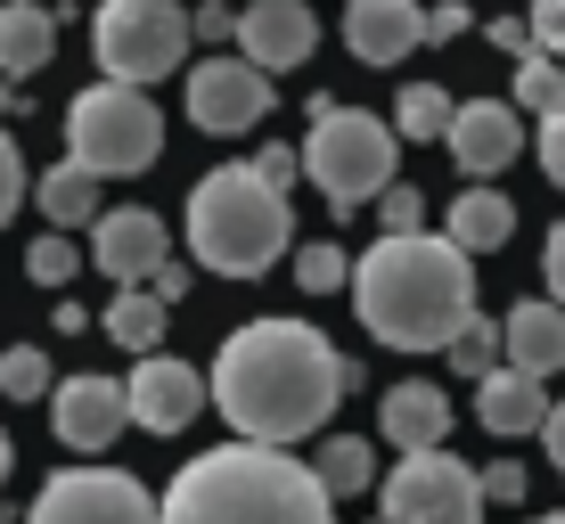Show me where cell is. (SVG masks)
<instances>
[{
    "label": "cell",
    "instance_id": "277c9868",
    "mask_svg": "<svg viewBox=\"0 0 565 524\" xmlns=\"http://www.w3.org/2000/svg\"><path fill=\"white\" fill-rule=\"evenodd\" d=\"M287 238H296L287 189H270L255 164H213L189 189V255L222 279H263L287 255Z\"/></svg>",
    "mask_w": 565,
    "mask_h": 524
},
{
    "label": "cell",
    "instance_id": "6da1fadb",
    "mask_svg": "<svg viewBox=\"0 0 565 524\" xmlns=\"http://www.w3.org/2000/svg\"><path fill=\"white\" fill-rule=\"evenodd\" d=\"M361 385V368L303 320H246L222 336L205 377V402L238 426L246 442H303L337 418V402Z\"/></svg>",
    "mask_w": 565,
    "mask_h": 524
},
{
    "label": "cell",
    "instance_id": "2e32d148",
    "mask_svg": "<svg viewBox=\"0 0 565 524\" xmlns=\"http://www.w3.org/2000/svg\"><path fill=\"white\" fill-rule=\"evenodd\" d=\"M426 42V9L418 0H344V50L361 66H402Z\"/></svg>",
    "mask_w": 565,
    "mask_h": 524
},
{
    "label": "cell",
    "instance_id": "e0dca14e",
    "mask_svg": "<svg viewBox=\"0 0 565 524\" xmlns=\"http://www.w3.org/2000/svg\"><path fill=\"white\" fill-rule=\"evenodd\" d=\"M500 353H509V368H524V377H557L565 368V303H509V320H500Z\"/></svg>",
    "mask_w": 565,
    "mask_h": 524
},
{
    "label": "cell",
    "instance_id": "603a6c76",
    "mask_svg": "<svg viewBox=\"0 0 565 524\" xmlns=\"http://www.w3.org/2000/svg\"><path fill=\"white\" fill-rule=\"evenodd\" d=\"M99 336H115L124 353H156L164 344V303L148 287H115V303L99 312Z\"/></svg>",
    "mask_w": 565,
    "mask_h": 524
},
{
    "label": "cell",
    "instance_id": "d6986e66",
    "mask_svg": "<svg viewBox=\"0 0 565 524\" xmlns=\"http://www.w3.org/2000/svg\"><path fill=\"white\" fill-rule=\"evenodd\" d=\"M476 418L492 426V435H541V418H550V394H541V377H524V368H483L476 377Z\"/></svg>",
    "mask_w": 565,
    "mask_h": 524
},
{
    "label": "cell",
    "instance_id": "836d02e7",
    "mask_svg": "<svg viewBox=\"0 0 565 524\" xmlns=\"http://www.w3.org/2000/svg\"><path fill=\"white\" fill-rule=\"evenodd\" d=\"M524 33H533V50H541V57H565V0H533Z\"/></svg>",
    "mask_w": 565,
    "mask_h": 524
},
{
    "label": "cell",
    "instance_id": "7402d4cb",
    "mask_svg": "<svg viewBox=\"0 0 565 524\" xmlns=\"http://www.w3.org/2000/svg\"><path fill=\"white\" fill-rule=\"evenodd\" d=\"M33 205L50 213V229H83V222H99V172H83V164H50L42 181H33Z\"/></svg>",
    "mask_w": 565,
    "mask_h": 524
},
{
    "label": "cell",
    "instance_id": "8992f818",
    "mask_svg": "<svg viewBox=\"0 0 565 524\" xmlns=\"http://www.w3.org/2000/svg\"><path fill=\"white\" fill-rule=\"evenodd\" d=\"M66 157L99 181H131L164 157V115L140 83H90L66 107Z\"/></svg>",
    "mask_w": 565,
    "mask_h": 524
},
{
    "label": "cell",
    "instance_id": "60d3db41",
    "mask_svg": "<svg viewBox=\"0 0 565 524\" xmlns=\"http://www.w3.org/2000/svg\"><path fill=\"white\" fill-rule=\"evenodd\" d=\"M492 42H500V50H509V57H533V33H524V25H516V17H500V25H492Z\"/></svg>",
    "mask_w": 565,
    "mask_h": 524
},
{
    "label": "cell",
    "instance_id": "4316f807",
    "mask_svg": "<svg viewBox=\"0 0 565 524\" xmlns=\"http://www.w3.org/2000/svg\"><path fill=\"white\" fill-rule=\"evenodd\" d=\"M50 353L42 344H9V353H0V394L9 402H50Z\"/></svg>",
    "mask_w": 565,
    "mask_h": 524
},
{
    "label": "cell",
    "instance_id": "8fae6325",
    "mask_svg": "<svg viewBox=\"0 0 565 524\" xmlns=\"http://www.w3.org/2000/svg\"><path fill=\"white\" fill-rule=\"evenodd\" d=\"M50 426H57V442L66 451H107L115 435L131 426V402H124V385L99 377V368H74V377H57L50 385Z\"/></svg>",
    "mask_w": 565,
    "mask_h": 524
},
{
    "label": "cell",
    "instance_id": "5b68a950",
    "mask_svg": "<svg viewBox=\"0 0 565 524\" xmlns=\"http://www.w3.org/2000/svg\"><path fill=\"white\" fill-rule=\"evenodd\" d=\"M296 157H303V172H311V189H320L337 213H361V205H377L385 181H394L402 140H394V124H377L369 107L311 99V140L296 148Z\"/></svg>",
    "mask_w": 565,
    "mask_h": 524
},
{
    "label": "cell",
    "instance_id": "52a82bcc",
    "mask_svg": "<svg viewBox=\"0 0 565 524\" xmlns=\"http://www.w3.org/2000/svg\"><path fill=\"white\" fill-rule=\"evenodd\" d=\"M189 9L181 0H99L90 9V57L107 66V83H164V74H181L189 57Z\"/></svg>",
    "mask_w": 565,
    "mask_h": 524
},
{
    "label": "cell",
    "instance_id": "d4e9b609",
    "mask_svg": "<svg viewBox=\"0 0 565 524\" xmlns=\"http://www.w3.org/2000/svg\"><path fill=\"white\" fill-rule=\"evenodd\" d=\"M451 107H459V99H443V83H402V99H394V140H443V131H451Z\"/></svg>",
    "mask_w": 565,
    "mask_h": 524
},
{
    "label": "cell",
    "instance_id": "ffe728a7",
    "mask_svg": "<svg viewBox=\"0 0 565 524\" xmlns=\"http://www.w3.org/2000/svg\"><path fill=\"white\" fill-rule=\"evenodd\" d=\"M509 229H516V197H500L492 181H467L451 213H443V238L459 255H492V246H509Z\"/></svg>",
    "mask_w": 565,
    "mask_h": 524
},
{
    "label": "cell",
    "instance_id": "ab89813d",
    "mask_svg": "<svg viewBox=\"0 0 565 524\" xmlns=\"http://www.w3.org/2000/svg\"><path fill=\"white\" fill-rule=\"evenodd\" d=\"M541 451H550V468L565 475V402H550V418H541Z\"/></svg>",
    "mask_w": 565,
    "mask_h": 524
},
{
    "label": "cell",
    "instance_id": "3957f363",
    "mask_svg": "<svg viewBox=\"0 0 565 524\" xmlns=\"http://www.w3.org/2000/svg\"><path fill=\"white\" fill-rule=\"evenodd\" d=\"M156 524H337V500L279 442L238 435L172 475V492L156 500Z\"/></svg>",
    "mask_w": 565,
    "mask_h": 524
},
{
    "label": "cell",
    "instance_id": "f546056e",
    "mask_svg": "<svg viewBox=\"0 0 565 524\" xmlns=\"http://www.w3.org/2000/svg\"><path fill=\"white\" fill-rule=\"evenodd\" d=\"M296 279H303V296H328V287L353 279V255H344V246H328V238H311L303 255H296Z\"/></svg>",
    "mask_w": 565,
    "mask_h": 524
},
{
    "label": "cell",
    "instance_id": "7c38bea8",
    "mask_svg": "<svg viewBox=\"0 0 565 524\" xmlns=\"http://www.w3.org/2000/svg\"><path fill=\"white\" fill-rule=\"evenodd\" d=\"M230 42H238L246 66L287 74V66H311V50H320V17H311V0H246V17L230 25Z\"/></svg>",
    "mask_w": 565,
    "mask_h": 524
},
{
    "label": "cell",
    "instance_id": "d590c367",
    "mask_svg": "<svg viewBox=\"0 0 565 524\" xmlns=\"http://www.w3.org/2000/svg\"><path fill=\"white\" fill-rule=\"evenodd\" d=\"M459 33H476V9H459V0L426 9V42H459Z\"/></svg>",
    "mask_w": 565,
    "mask_h": 524
},
{
    "label": "cell",
    "instance_id": "484cf974",
    "mask_svg": "<svg viewBox=\"0 0 565 524\" xmlns=\"http://www.w3.org/2000/svg\"><path fill=\"white\" fill-rule=\"evenodd\" d=\"M443 361L459 368V377H483V368H500L509 353H500V320H483V312H467V328L451 344H443Z\"/></svg>",
    "mask_w": 565,
    "mask_h": 524
},
{
    "label": "cell",
    "instance_id": "ee69618b",
    "mask_svg": "<svg viewBox=\"0 0 565 524\" xmlns=\"http://www.w3.org/2000/svg\"><path fill=\"white\" fill-rule=\"evenodd\" d=\"M17 107V83H9V74H0V115H9Z\"/></svg>",
    "mask_w": 565,
    "mask_h": 524
},
{
    "label": "cell",
    "instance_id": "1f68e13d",
    "mask_svg": "<svg viewBox=\"0 0 565 524\" xmlns=\"http://www.w3.org/2000/svg\"><path fill=\"white\" fill-rule=\"evenodd\" d=\"M533 124H541V131H533V148H541V172H550V181L565 189V99H557L550 115H533Z\"/></svg>",
    "mask_w": 565,
    "mask_h": 524
},
{
    "label": "cell",
    "instance_id": "4fadbf2b",
    "mask_svg": "<svg viewBox=\"0 0 565 524\" xmlns=\"http://www.w3.org/2000/svg\"><path fill=\"white\" fill-rule=\"evenodd\" d=\"M124 402H131V426H148V435H189L205 410V377L172 353H140V368L124 377Z\"/></svg>",
    "mask_w": 565,
    "mask_h": 524
},
{
    "label": "cell",
    "instance_id": "4dcf8cb0",
    "mask_svg": "<svg viewBox=\"0 0 565 524\" xmlns=\"http://www.w3.org/2000/svg\"><path fill=\"white\" fill-rule=\"evenodd\" d=\"M377 222H385V238H394V229H426V189L385 181V189H377Z\"/></svg>",
    "mask_w": 565,
    "mask_h": 524
},
{
    "label": "cell",
    "instance_id": "30bf717a",
    "mask_svg": "<svg viewBox=\"0 0 565 524\" xmlns=\"http://www.w3.org/2000/svg\"><path fill=\"white\" fill-rule=\"evenodd\" d=\"M270 99H279V83H270L263 66H246L238 50H222V57H198L189 66V124L213 131V140H238V131H255Z\"/></svg>",
    "mask_w": 565,
    "mask_h": 524
},
{
    "label": "cell",
    "instance_id": "f1b7e54d",
    "mask_svg": "<svg viewBox=\"0 0 565 524\" xmlns=\"http://www.w3.org/2000/svg\"><path fill=\"white\" fill-rule=\"evenodd\" d=\"M565 99V66H557V57H524V66H516V115H550Z\"/></svg>",
    "mask_w": 565,
    "mask_h": 524
},
{
    "label": "cell",
    "instance_id": "ac0fdd59",
    "mask_svg": "<svg viewBox=\"0 0 565 524\" xmlns=\"http://www.w3.org/2000/svg\"><path fill=\"white\" fill-rule=\"evenodd\" d=\"M377 426H385V442H394V451H435V442H451V394H443V385H426V377H411V385H394V394H385Z\"/></svg>",
    "mask_w": 565,
    "mask_h": 524
},
{
    "label": "cell",
    "instance_id": "83f0119b",
    "mask_svg": "<svg viewBox=\"0 0 565 524\" xmlns=\"http://www.w3.org/2000/svg\"><path fill=\"white\" fill-rule=\"evenodd\" d=\"M74 270H83V246H74L66 229H42V238L25 246V279L33 287H66Z\"/></svg>",
    "mask_w": 565,
    "mask_h": 524
},
{
    "label": "cell",
    "instance_id": "ba28073f",
    "mask_svg": "<svg viewBox=\"0 0 565 524\" xmlns=\"http://www.w3.org/2000/svg\"><path fill=\"white\" fill-rule=\"evenodd\" d=\"M385 524H483V483L451 442L435 451H402V468L385 475Z\"/></svg>",
    "mask_w": 565,
    "mask_h": 524
},
{
    "label": "cell",
    "instance_id": "d6a6232c",
    "mask_svg": "<svg viewBox=\"0 0 565 524\" xmlns=\"http://www.w3.org/2000/svg\"><path fill=\"white\" fill-rule=\"evenodd\" d=\"M17 205H25V157H17V140L0 131V229L17 222Z\"/></svg>",
    "mask_w": 565,
    "mask_h": 524
},
{
    "label": "cell",
    "instance_id": "b9f144b4",
    "mask_svg": "<svg viewBox=\"0 0 565 524\" xmlns=\"http://www.w3.org/2000/svg\"><path fill=\"white\" fill-rule=\"evenodd\" d=\"M90 328H99V320H90L83 303H57V336H90Z\"/></svg>",
    "mask_w": 565,
    "mask_h": 524
},
{
    "label": "cell",
    "instance_id": "5bb4252c",
    "mask_svg": "<svg viewBox=\"0 0 565 524\" xmlns=\"http://www.w3.org/2000/svg\"><path fill=\"white\" fill-rule=\"evenodd\" d=\"M443 148H451V164L467 172V181H492V172L516 164L524 115H516L509 99H459V107H451V131H443Z\"/></svg>",
    "mask_w": 565,
    "mask_h": 524
},
{
    "label": "cell",
    "instance_id": "7bdbcfd3",
    "mask_svg": "<svg viewBox=\"0 0 565 524\" xmlns=\"http://www.w3.org/2000/svg\"><path fill=\"white\" fill-rule=\"evenodd\" d=\"M9 468H17V451H9V426H0V483H9Z\"/></svg>",
    "mask_w": 565,
    "mask_h": 524
},
{
    "label": "cell",
    "instance_id": "cb8c5ba5",
    "mask_svg": "<svg viewBox=\"0 0 565 524\" xmlns=\"http://www.w3.org/2000/svg\"><path fill=\"white\" fill-rule=\"evenodd\" d=\"M311 475L328 483V500H353V492H369V483H377V451H369L361 435H328L320 459H311Z\"/></svg>",
    "mask_w": 565,
    "mask_h": 524
},
{
    "label": "cell",
    "instance_id": "7a4b0ae2",
    "mask_svg": "<svg viewBox=\"0 0 565 524\" xmlns=\"http://www.w3.org/2000/svg\"><path fill=\"white\" fill-rule=\"evenodd\" d=\"M353 312L385 353H443L476 312V255L435 229H394L353 263Z\"/></svg>",
    "mask_w": 565,
    "mask_h": 524
},
{
    "label": "cell",
    "instance_id": "9a60e30c",
    "mask_svg": "<svg viewBox=\"0 0 565 524\" xmlns=\"http://www.w3.org/2000/svg\"><path fill=\"white\" fill-rule=\"evenodd\" d=\"M164 255H172V238H164V222H156L148 205H115V213L90 222V263H99L115 287H148Z\"/></svg>",
    "mask_w": 565,
    "mask_h": 524
},
{
    "label": "cell",
    "instance_id": "f35d334b",
    "mask_svg": "<svg viewBox=\"0 0 565 524\" xmlns=\"http://www.w3.org/2000/svg\"><path fill=\"white\" fill-rule=\"evenodd\" d=\"M255 172H263L270 189H287V181L303 172V157H296V148H263V157H255Z\"/></svg>",
    "mask_w": 565,
    "mask_h": 524
},
{
    "label": "cell",
    "instance_id": "f6af8a7d",
    "mask_svg": "<svg viewBox=\"0 0 565 524\" xmlns=\"http://www.w3.org/2000/svg\"><path fill=\"white\" fill-rule=\"evenodd\" d=\"M533 524H565V509H550V516H533Z\"/></svg>",
    "mask_w": 565,
    "mask_h": 524
},
{
    "label": "cell",
    "instance_id": "44dd1931",
    "mask_svg": "<svg viewBox=\"0 0 565 524\" xmlns=\"http://www.w3.org/2000/svg\"><path fill=\"white\" fill-rule=\"evenodd\" d=\"M57 50V17L50 0H0V74L9 83H25V74H42Z\"/></svg>",
    "mask_w": 565,
    "mask_h": 524
},
{
    "label": "cell",
    "instance_id": "9c48e42d",
    "mask_svg": "<svg viewBox=\"0 0 565 524\" xmlns=\"http://www.w3.org/2000/svg\"><path fill=\"white\" fill-rule=\"evenodd\" d=\"M25 524H156V492L124 468H57L33 492Z\"/></svg>",
    "mask_w": 565,
    "mask_h": 524
},
{
    "label": "cell",
    "instance_id": "e575fe53",
    "mask_svg": "<svg viewBox=\"0 0 565 524\" xmlns=\"http://www.w3.org/2000/svg\"><path fill=\"white\" fill-rule=\"evenodd\" d=\"M476 483H483V500H500V509H516V500H524V468H516V459H492Z\"/></svg>",
    "mask_w": 565,
    "mask_h": 524
},
{
    "label": "cell",
    "instance_id": "74e56055",
    "mask_svg": "<svg viewBox=\"0 0 565 524\" xmlns=\"http://www.w3.org/2000/svg\"><path fill=\"white\" fill-rule=\"evenodd\" d=\"M148 296H156V303L172 312V303L189 296V263H172V255H164V263H156V279H148Z\"/></svg>",
    "mask_w": 565,
    "mask_h": 524
},
{
    "label": "cell",
    "instance_id": "8d00e7d4",
    "mask_svg": "<svg viewBox=\"0 0 565 524\" xmlns=\"http://www.w3.org/2000/svg\"><path fill=\"white\" fill-rule=\"evenodd\" d=\"M541 279H550V303H565V222L541 238Z\"/></svg>",
    "mask_w": 565,
    "mask_h": 524
}]
</instances>
